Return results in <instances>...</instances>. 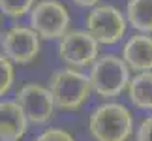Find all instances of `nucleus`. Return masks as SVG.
<instances>
[{
	"instance_id": "f257e3e1",
	"label": "nucleus",
	"mask_w": 152,
	"mask_h": 141,
	"mask_svg": "<svg viewBox=\"0 0 152 141\" xmlns=\"http://www.w3.org/2000/svg\"><path fill=\"white\" fill-rule=\"evenodd\" d=\"M133 128L132 111L118 102L107 100L88 115V132L94 141H130Z\"/></svg>"
},
{
	"instance_id": "2eb2a0df",
	"label": "nucleus",
	"mask_w": 152,
	"mask_h": 141,
	"mask_svg": "<svg viewBox=\"0 0 152 141\" xmlns=\"http://www.w3.org/2000/svg\"><path fill=\"white\" fill-rule=\"evenodd\" d=\"M34 141H75V137L64 128H45L34 137Z\"/></svg>"
},
{
	"instance_id": "20e7f679",
	"label": "nucleus",
	"mask_w": 152,
	"mask_h": 141,
	"mask_svg": "<svg viewBox=\"0 0 152 141\" xmlns=\"http://www.w3.org/2000/svg\"><path fill=\"white\" fill-rule=\"evenodd\" d=\"M128 19L122 11L113 4H98L85 17V28L100 45H115L124 40L128 32Z\"/></svg>"
},
{
	"instance_id": "423d86ee",
	"label": "nucleus",
	"mask_w": 152,
	"mask_h": 141,
	"mask_svg": "<svg viewBox=\"0 0 152 141\" xmlns=\"http://www.w3.org/2000/svg\"><path fill=\"white\" fill-rule=\"evenodd\" d=\"M58 58L68 68H90L100 57V43L86 28H75L58 40Z\"/></svg>"
},
{
	"instance_id": "6e6552de",
	"label": "nucleus",
	"mask_w": 152,
	"mask_h": 141,
	"mask_svg": "<svg viewBox=\"0 0 152 141\" xmlns=\"http://www.w3.org/2000/svg\"><path fill=\"white\" fill-rule=\"evenodd\" d=\"M15 102L25 111L30 124H47L56 111L49 87L39 83H25L15 92Z\"/></svg>"
},
{
	"instance_id": "a211bd4d",
	"label": "nucleus",
	"mask_w": 152,
	"mask_h": 141,
	"mask_svg": "<svg viewBox=\"0 0 152 141\" xmlns=\"http://www.w3.org/2000/svg\"><path fill=\"white\" fill-rule=\"evenodd\" d=\"M0 36H2V30H0Z\"/></svg>"
},
{
	"instance_id": "4468645a",
	"label": "nucleus",
	"mask_w": 152,
	"mask_h": 141,
	"mask_svg": "<svg viewBox=\"0 0 152 141\" xmlns=\"http://www.w3.org/2000/svg\"><path fill=\"white\" fill-rule=\"evenodd\" d=\"M13 81H15V64L4 53H0V98H4L11 90Z\"/></svg>"
},
{
	"instance_id": "1a4fd4ad",
	"label": "nucleus",
	"mask_w": 152,
	"mask_h": 141,
	"mask_svg": "<svg viewBox=\"0 0 152 141\" xmlns=\"http://www.w3.org/2000/svg\"><path fill=\"white\" fill-rule=\"evenodd\" d=\"M120 57L133 73L152 72V34H132L122 45Z\"/></svg>"
},
{
	"instance_id": "ddd939ff",
	"label": "nucleus",
	"mask_w": 152,
	"mask_h": 141,
	"mask_svg": "<svg viewBox=\"0 0 152 141\" xmlns=\"http://www.w3.org/2000/svg\"><path fill=\"white\" fill-rule=\"evenodd\" d=\"M38 0H0V13L10 19H21L28 15Z\"/></svg>"
},
{
	"instance_id": "f8f14e48",
	"label": "nucleus",
	"mask_w": 152,
	"mask_h": 141,
	"mask_svg": "<svg viewBox=\"0 0 152 141\" xmlns=\"http://www.w3.org/2000/svg\"><path fill=\"white\" fill-rule=\"evenodd\" d=\"M126 19L135 32L152 34V0H128Z\"/></svg>"
},
{
	"instance_id": "f3484780",
	"label": "nucleus",
	"mask_w": 152,
	"mask_h": 141,
	"mask_svg": "<svg viewBox=\"0 0 152 141\" xmlns=\"http://www.w3.org/2000/svg\"><path fill=\"white\" fill-rule=\"evenodd\" d=\"M75 6H79V8H85V10H92L94 6L102 4V0H72Z\"/></svg>"
},
{
	"instance_id": "9b49d317",
	"label": "nucleus",
	"mask_w": 152,
	"mask_h": 141,
	"mask_svg": "<svg viewBox=\"0 0 152 141\" xmlns=\"http://www.w3.org/2000/svg\"><path fill=\"white\" fill-rule=\"evenodd\" d=\"M126 94L135 109L152 113V72L133 73Z\"/></svg>"
},
{
	"instance_id": "39448f33",
	"label": "nucleus",
	"mask_w": 152,
	"mask_h": 141,
	"mask_svg": "<svg viewBox=\"0 0 152 141\" xmlns=\"http://www.w3.org/2000/svg\"><path fill=\"white\" fill-rule=\"evenodd\" d=\"M68 8L60 0H38L28 13V26H32L42 40H60L69 32Z\"/></svg>"
},
{
	"instance_id": "dca6fc26",
	"label": "nucleus",
	"mask_w": 152,
	"mask_h": 141,
	"mask_svg": "<svg viewBox=\"0 0 152 141\" xmlns=\"http://www.w3.org/2000/svg\"><path fill=\"white\" fill-rule=\"evenodd\" d=\"M135 141H152V113L141 120L135 132Z\"/></svg>"
},
{
	"instance_id": "7ed1b4c3",
	"label": "nucleus",
	"mask_w": 152,
	"mask_h": 141,
	"mask_svg": "<svg viewBox=\"0 0 152 141\" xmlns=\"http://www.w3.org/2000/svg\"><path fill=\"white\" fill-rule=\"evenodd\" d=\"M92 92L103 100H113L128 90L132 70L120 55H100L88 68Z\"/></svg>"
},
{
	"instance_id": "f03ea898",
	"label": "nucleus",
	"mask_w": 152,
	"mask_h": 141,
	"mask_svg": "<svg viewBox=\"0 0 152 141\" xmlns=\"http://www.w3.org/2000/svg\"><path fill=\"white\" fill-rule=\"evenodd\" d=\"M47 87L53 94L56 109L60 111H77L86 104L92 94V85L88 73L75 68H60L49 75Z\"/></svg>"
},
{
	"instance_id": "9d476101",
	"label": "nucleus",
	"mask_w": 152,
	"mask_h": 141,
	"mask_svg": "<svg viewBox=\"0 0 152 141\" xmlns=\"http://www.w3.org/2000/svg\"><path fill=\"white\" fill-rule=\"evenodd\" d=\"M28 124L25 111L15 100H0V141H21Z\"/></svg>"
},
{
	"instance_id": "0eeeda50",
	"label": "nucleus",
	"mask_w": 152,
	"mask_h": 141,
	"mask_svg": "<svg viewBox=\"0 0 152 141\" xmlns=\"http://www.w3.org/2000/svg\"><path fill=\"white\" fill-rule=\"evenodd\" d=\"M42 49V38L32 26L13 25L0 36V53H4L13 64H30L38 58Z\"/></svg>"
}]
</instances>
